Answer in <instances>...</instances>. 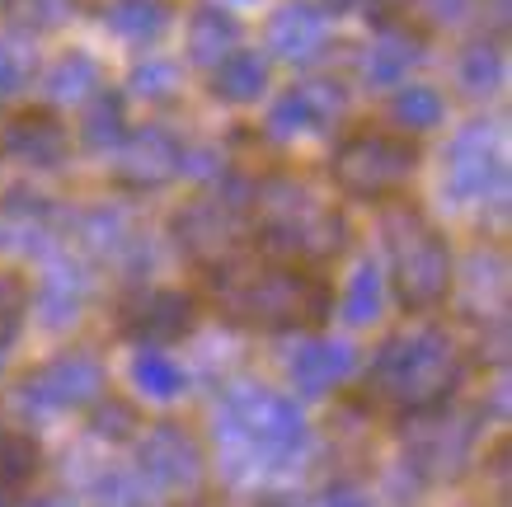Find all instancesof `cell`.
<instances>
[{
	"label": "cell",
	"mask_w": 512,
	"mask_h": 507,
	"mask_svg": "<svg viewBox=\"0 0 512 507\" xmlns=\"http://www.w3.org/2000/svg\"><path fill=\"white\" fill-rule=\"evenodd\" d=\"M207 287L221 315L249 329H296V324H320L329 315L325 282L301 263H221L212 268Z\"/></svg>",
	"instance_id": "1"
},
{
	"label": "cell",
	"mask_w": 512,
	"mask_h": 507,
	"mask_svg": "<svg viewBox=\"0 0 512 507\" xmlns=\"http://www.w3.org/2000/svg\"><path fill=\"white\" fill-rule=\"evenodd\" d=\"M386 240H390V268H395V292L409 310L437 306L451 287V254L442 235L423 221L419 207H390L386 216Z\"/></svg>",
	"instance_id": "2"
},
{
	"label": "cell",
	"mask_w": 512,
	"mask_h": 507,
	"mask_svg": "<svg viewBox=\"0 0 512 507\" xmlns=\"http://www.w3.org/2000/svg\"><path fill=\"white\" fill-rule=\"evenodd\" d=\"M419 165V146L395 132H353L334 151V184L348 198H395Z\"/></svg>",
	"instance_id": "3"
},
{
	"label": "cell",
	"mask_w": 512,
	"mask_h": 507,
	"mask_svg": "<svg viewBox=\"0 0 512 507\" xmlns=\"http://www.w3.org/2000/svg\"><path fill=\"white\" fill-rule=\"evenodd\" d=\"M179 235H184V245L193 254H226V249L245 235V216L235 202H193L184 216H179Z\"/></svg>",
	"instance_id": "4"
},
{
	"label": "cell",
	"mask_w": 512,
	"mask_h": 507,
	"mask_svg": "<svg viewBox=\"0 0 512 507\" xmlns=\"http://www.w3.org/2000/svg\"><path fill=\"white\" fill-rule=\"evenodd\" d=\"M5 151L29 160V165H57L66 151V132L52 113H19L5 127Z\"/></svg>",
	"instance_id": "5"
},
{
	"label": "cell",
	"mask_w": 512,
	"mask_h": 507,
	"mask_svg": "<svg viewBox=\"0 0 512 507\" xmlns=\"http://www.w3.org/2000/svg\"><path fill=\"white\" fill-rule=\"evenodd\" d=\"M179 165V151L165 132H137L123 151V179L127 184H165Z\"/></svg>",
	"instance_id": "6"
},
{
	"label": "cell",
	"mask_w": 512,
	"mask_h": 507,
	"mask_svg": "<svg viewBox=\"0 0 512 507\" xmlns=\"http://www.w3.org/2000/svg\"><path fill=\"white\" fill-rule=\"evenodd\" d=\"M193 301L188 296H179V292H156L146 306H141V334H165V338H174V334H184L188 324H193Z\"/></svg>",
	"instance_id": "7"
},
{
	"label": "cell",
	"mask_w": 512,
	"mask_h": 507,
	"mask_svg": "<svg viewBox=\"0 0 512 507\" xmlns=\"http://www.w3.org/2000/svg\"><path fill=\"white\" fill-rule=\"evenodd\" d=\"M325 29H320V19L311 10H287V15L273 24V43L287 52V57H311L315 47H320Z\"/></svg>",
	"instance_id": "8"
},
{
	"label": "cell",
	"mask_w": 512,
	"mask_h": 507,
	"mask_svg": "<svg viewBox=\"0 0 512 507\" xmlns=\"http://www.w3.org/2000/svg\"><path fill=\"white\" fill-rule=\"evenodd\" d=\"M264 62L254 57V52H240V57H231V62L217 71V94L221 99H254V94L264 90Z\"/></svg>",
	"instance_id": "9"
},
{
	"label": "cell",
	"mask_w": 512,
	"mask_h": 507,
	"mask_svg": "<svg viewBox=\"0 0 512 507\" xmlns=\"http://www.w3.org/2000/svg\"><path fill=\"white\" fill-rule=\"evenodd\" d=\"M109 24L127 38H146L165 24V0H118L109 10Z\"/></svg>",
	"instance_id": "10"
},
{
	"label": "cell",
	"mask_w": 512,
	"mask_h": 507,
	"mask_svg": "<svg viewBox=\"0 0 512 507\" xmlns=\"http://www.w3.org/2000/svg\"><path fill=\"white\" fill-rule=\"evenodd\" d=\"M38 470V446L24 437H0V489H19Z\"/></svg>",
	"instance_id": "11"
},
{
	"label": "cell",
	"mask_w": 512,
	"mask_h": 507,
	"mask_svg": "<svg viewBox=\"0 0 512 507\" xmlns=\"http://www.w3.org/2000/svg\"><path fill=\"white\" fill-rule=\"evenodd\" d=\"M231 38H235L231 19H221L217 10H198V19H193V57L198 62L221 57V47H231Z\"/></svg>",
	"instance_id": "12"
},
{
	"label": "cell",
	"mask_w": 512,
	"mask_h": 507,
	"mask_svg": "<svg viewBox=\"0 0 512 507\" xmlns=\"http://www.w3.org/2000/svg\"><path fill=\"white\" fill-rule=\"evenodd\" d=\"M395 113H400V123H409V127H433L442 104H437L433 90H404L400 99H395Z\"/></svg>",
	"instance_id": "13"
},
{
	"label": "cell",
	"mask_w": 512,
	"mask_h": 507,
	"mask_svg": "<svg viewBox=\"0 0 512 507\" xmlns=\"http://www.w3.org/2000/svg\"><path fill=\"white\" fill-rule=\"evenodd\" d=\"M85 127H90V132H85L90 146H104V141L123 137V108H118V99H99V108L85 118Z\"/></svg>",
	"instance_id": "14"
},
{
	"label": "cell",
	"mask_w": 512,
	"mask_h": 507,
	"mask_svg": "<svg viewBox=\"0 0 512 507\" xmlns=\"http://www.w3.org/2000/svg\"><path fill=\"white\" fill-rule=\"evenodd\" d=\"M19 310H24V287L15 277H0V343L19 329Z\"/></svg>",
	"instance_id": "15"
},
{
	"label": "cell",
	"mask_w": 512,
	"mask_h": 507,
	"mask_svg": "<svg viewBox=\"0 0 512 507\" xmlns=\"http://www.w3.org/2000/svg\"><path fill=\"white\" fill-rule=\"evenodd\" d=\"M15 80H19V71H15V62H10V52H0V99L15 90Z\"/></svg>",
	"instance_id": "16"
},
{
	"label": "cell",
	"mask_w": 512,
	"mask_h": 507,
	"mask_svg": "<svg viewBox=\"0 0 512 507\" xmlns=\"http://www.w3.org/2000/svg\"><path fill=\"white\" fill-rule=\"evenodd\" d=\"M329 5H334V10H348V5H353V0H329Z\"/></svg>",
	"instance_id": "17"
}]
</instances>
